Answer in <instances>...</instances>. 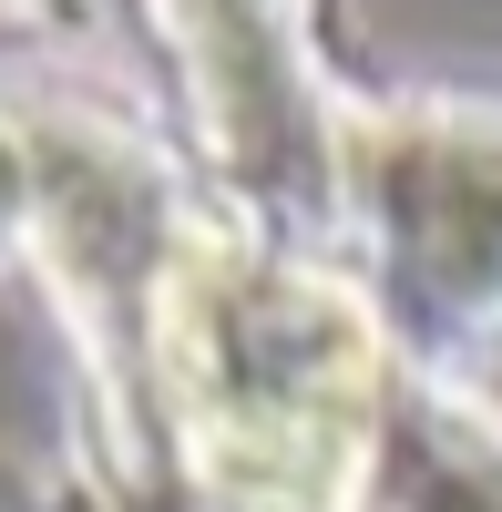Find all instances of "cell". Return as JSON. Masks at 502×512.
Returning a JSON list of instances; mask_svg holds the SVG:
<instances>
[{"label": "cell", "instance_id": "6da1fadb", "mask_svg": "<svg viewBox=\"0 0 502 512\" xmlns=\"http://www.w3.org/2000/svg\"><path fill=\"white\" fill-rule=\"evenodd\" d=\"M410 359L318 246L185 216L144 318V431L175 512H369Z\"/></svg>", "mask_w": 502, "mask_h": 512}, {"label": "cell", "instance_id": "7a4b0ae2", "mask_svg": "<svg viewBox=\"0 0 502 512\" xmlns=\"http://www.w3.org/2000/svg\"><path fill=\"white\" fill-rule=\"evenodd\" d=\"M339 267L421 379L502 349V93H349Z\"/></svg>", "mask_w": 502, "mask_h": 512}, {"label": "cell", "instance_id": "8992f818", "mask_svg": "<svg viewBox=\"0 0 502 512\" xmlns=\"http://www.w3.org/2000/svg\"><path fill=\"white\" fill-rule=\"evenodd\" d=\"M93 0H0V21H21V31H72Z\"/></svg>", "mask_w": 502, "mask_h": 512}, {"label": "cell", "instance_id": "3957f363", "mask_svg": "<svg viewBox=\"0 0 502 512\" xmlns=\"http://www.w3.org/2000/svg\"><path fill=\"white\" fill-rule=\"evenodd\" d=\"M185 123V164L226 216L339 256L349 82L318 52V0H134Z\"/></svg>", "mask_w": 502, "mask_h": 512}, {"label": "cell", "instance_id": "5b68a950", "mask_svg": "<svg viewBox=\"0 0 502 512\" xmlns=\"http://www.w3.org/2000/svg\"><path fill=\"white\" fill-rule=\"evenodd\" d=\"M31 226H41V164H31V123L0 93V277L31 267Z\"/></svg>", "mask_w": 502, "mask_h": 512}, {"label": "cell", "instance_id": "277c9868", "mask_svg": "<svg viewBox=\"0 0 502 512\" xmlns=\"http://www.w3.org/2000/svg\"><path fill=\"white\" fill-rule=\"evenodd\" d=\"M369 512H502V400L482 379H421L410 369Z\"/></svg>", "mask_w": 502, "mask_h": 512}]
</instances>
